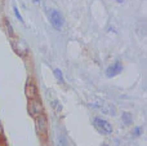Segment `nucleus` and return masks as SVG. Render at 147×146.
Here are the masks:
<instances>
[{
	"label": "nucleus",
	"instance_id": "obj_1",
	"mask_svg": "<svg viewBox=\"0 0 147 146\" xmlns=\"http://www.w3.org/2000/svg\"><path fill=\"white\" fill-rule=\"evenodd\" d=\"M28 114H30L32 118H36V116L44 114V106L43 102H41L40 98H31L28 100Z\"/></svg>",
	"mask_w": 147,
	"mask_h": 146
},
{
	"label": "nucleus",
	"instance_id": "obj_2",
	"mask_svg": "<svg viewBox=\"0 0 147 146\" xmlns=\"http://www.w3.org/2000/svg\"><path fill=\"white\" fill-rule=\"evenodd\" d=\"M35 123H36V131H38L39 136L47 137V135H48V119H47L45 114H41V115L36 116Z\"/></svg>",
	"mask_w": 147,
	"mask_h": 146
},
{
	"label": "nucleus",
	"instance_id": "obj_3",
	"mask_svg": "<svg viewBox=\"0 0 147 146\" xmlns=\"http://www.w3.org/2000/svg\"><path fill=\"white\" fill-rule=\"evenodd\" d=\"M93 123H94V127H96L101 133H103V135H111L112 133V126L110 124V122L106 120V119L98 118V116H97V118H94Z\"/></svg>",
	"mask_w": 147,
	"mask_h": 146
},
{
	"label": "nucleus",
	"instance_id": "obj_4",
	"mask_svg": "<svg viewBox=\"0 0 147 146\" xmlns=\"http://www.w3.org/2000/svg\"><path fill=\"white\" fill-rule=\"evenodd\" d=\"M10 44H12V48L16 52V54H18L20 57H25L28 53V47L25 41L20 40V39H14L10 41Z\"/></svg>",
	"mask_w": 147,
	"mask_h": 146
},
{
	"label": "nucleus",
	"instance_id": "obj_5",
	"mask_svg": "<svg viewBox=\"0 0 147 146\" xmlns=\"http://www.w3.org/2000/svg\"><path fill=\"white\" fill-rule=\"evenodd\" d=\"M49 18H51L52 26H53L56 30H61V28L63 27V16H62L58 10H56V9L52 10Z\"/></svg>",
	"mask_w": 147,
	"mask_h": 146
},
{
	"label": "nucleus",
	"instance_id": "obj_6",
	"mask_svg": "<svg viewBox=\"0 0 147 146\" xmlns=\"http://www.w3.org/2000/svg\"><path fill=\"white\" fill-rule=\"evenodd\" d=\"M25 95L28 100L31 98H36L38 97V88H36V84L34 83L32 79H28L27 83L25 85Z\"/></svg>",
	"mask_w": 147,
	"mask_h": 146
},
{
	"label": "nucleus",
	"instance_id": "obj_7",
	"mask_svg": "<svg viewBox=\"0 0 147 146\" xmlns=\"http://www.w3.org/2000/svg\"><path fill=\"white\" fill-rule=\"evenodd\" d=\"M92 106H94V107L99 109V110H102L103 113L109 114V115H115V111H116V109H115L114 105H111V103H106V102H99V103H90Z\"/></svg>",
	"mask_w": 147,
	"mask_h": 146
},
{
	"label": "nucleus",
	"instance_id": "obj_8",
	"mask_svg": "<svg viewBox=\"0 0 147 146\" xmlns=\"http://www.w3.org/2000/svg\"><path fill=\"white\" fill-rule=\"evenodd\" d=\"M121 71H123V65H121V62H120V61H116L115 64H112L111 66H110L109 69L106 70V75H107L109 78H114V76H116V75H119Z\"/></svg>",
	"mask_w": 147,
	"mask_h": 146
},
{
	"label": "nucleus",
	"instance_id": "obj_9",
	"mask_svg": "<svg viewBox=\"0 0 147 146\" xmlns=\"http://www.w3.org/2000/svg\"><path fill=\"white\" fill-rule=\"evenodd\" d=\"M53 74H54V76H56V79L58 80L61 84H63V83H65V78H63V74H62L61 69H54Z\"/></svg>",
	"mask_w": 147,
	"mask_h": 146
},
{
	"label": "nucleus",
	"instance_id": "obj_10",
	"mask_svg": "<svg viewBox=\"0 0 147 146\" xmlns=\"http://www.w3.org/2000/svg\"><path fill=\"white\" fill-rule=\"evenodd\" d=\"M121 119H123V122H124V124H127V126H129V124H132V122H133L132 114H130V113H123Z\"/></svg>",
	"mask_w": 147,
	"mask_h": 146
},
{
	"label": "nucleus",
	"instance_id": "obj_11",
	"mask_svg": "<svg viewBox=\"0 0 147 146\" xmlns=\"http://www.w3.org/2000/svg\"><path fill=\"white\" fill-rule=\"evenodd\" d=\"M5 27H7V32L9 36H14V32H13V28H12V25H10L9 22H8L7 20H5Z\"/></svg>",
	"mask_w": 147,
	"mask_h": 146
},
{
	"label": "nucleus",
	"instance_id": "obj_12",
	"mask_svg": "<svg viewBox=\"0 0 147 146\" xmlns=\"http://www.w3.org/2000/svg\"><path fill=\"white\" fill-rule=\"evenodd\" d=\"M13 12H14L16 17H17L18 20L21 21V22H23V18H22V16H21V13H20V10H18V8H17V7H14V8H13Z\"/></svg>",
	"mask_w": 147,
	"mask_h": 146
},
{
	"label": "nucleus",
	"instance_id": "obj_13",
	"mask_svg": "<svg viewBox=\"0 0 147 146\" xmlns=\"http://www.w3.org/2000/svg\"><path fill=\"white\" fill-rule=\"evenodd\" d=\"M141 132H142V128H140V127H137V128H134V132L133 133L136 135V136H140Z\"/></svg>",
	"mask_w": 147,
	"mask_h": 146
},
{
	"label": "nucleus",
	"instance_id": "obj_14",
	"mask_svg": "<svg viewBox=\"0 0 147 146\" xmlns=\"http://www.w3.org/2000/svg\"><path fill=\"white\" fill-rule=\"evenodd\" d=\"M3 135V126H1V122H0V136Z\"/></svg>",
	"mask_w": 147,
	"mask_h": 146
},
{
	"label": "nucleus",
	"instance_id": "obj_15",
	"mask_svg": "<svg viewBox=\"0 0 147 146\" xmlns=\"http://www.w3.org/2000/svg\"><path fill=\"white\" fill-rule=\"evenodd\" d=\"M117 3H120V4H121V3H124V0H116Z\"/></svg>",
	"mask_w": 147,
	"mask_h": 146
},
{
	"label": "nucleus",
	"instance_id": "obj_16",
	"mask_svg": "<svg viewBox=\"0 0 147 146\" xmlns=\"http://www.w3.org/2000/svg\"><path fill=\"white\" fill-rule=\"evenodd\" d=\"M34 1H35V3H39V1H40V0H34Z\"/></svg>",
	"mask_w": 147,
	"mask_h": 146
}]
</instances>
